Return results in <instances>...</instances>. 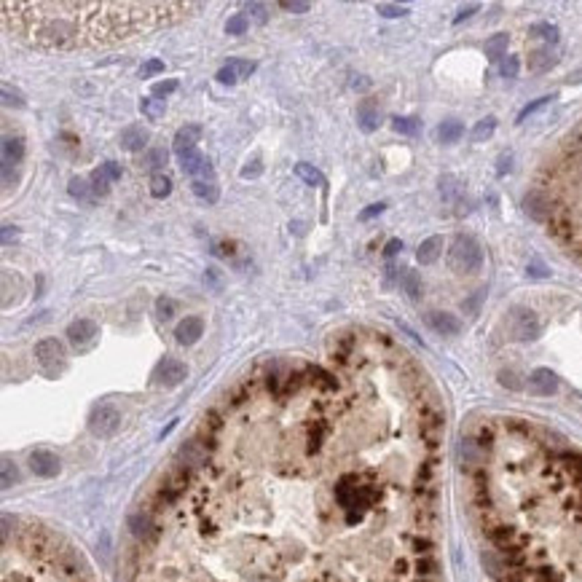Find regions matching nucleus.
<instances>
[{"mask_svg":"<svg viewBox=\"0 0 582 582\" xmlns=\"http://www.w3.org/2000/svg\"><path fill=\"white\" fill-rule=\"evenodd\" d=\"M196 3L143 0H5L3 27L32 49H102L185 19Z\"/></svg>","mask_w":582,"mask_h":582,"instance_id":"nucleus-1","label":"nucleus"},{"mask_svg":"<svg viewBox=\"0 0 582 582\" xmlns=\"http://www.w3.org/2000/svg\"><path fill=\"white\" fill-rule=\"evenodd\" d=\"M448 266L457 274H475L483 266V250L481 242L470 234H459L454 237V242L448 247Z\"/></svg>","mask_w":582,"mask_h":582,"instance_id":"nucleus-2","label":"nucleus"},{"mask_svg":"<svg viewBox=\"0 0 582 582\" xmlns=\"http://www.w3.org/2000/svg\"><path fill=\"white\" fill-rule=\"evenodd\" d=\"M35 363L43 376L49 378H57L62 370H64V363H67V352H64V343L57 341V338H43L35 343Z\"/></svg>","mask_w":582,"mask_h":582,"instance_id":"nucleus-3","label":"nucleus"},{"mask_svg":"<svg viewBox=\"0 0 582 582\" xmlns=\"http://www.w3.org/2000/svg\"><path fill=\"white\" fill-rule=\"evenodd\" d=\"M89 429L97 437H113L121 429V411L110 402L94 405L92 413H89Z\"/></svg>","mask_w":582,"mask_h":582,"instance_id":"nucleus-4","label":"nucleus"},{"mask_svg":"<svg viewBox=\"0 0 582 582\" xmlns=\"http://www.w3.org/2000/svg\"><path fill=\"white\" fill-rule=\"evenodd\" d=\"M548 234H550L553 239L563 242V245H572L577 239V220H574V215H572L569 207L555 204L550 220H548Z\"/></svg>","mask_w":582,"mask_h":582,"instance_id":"nucleus-5","label":"nucleus"},{"mask_svg":"<svg viewBox=\"0 0 582 582\" xmlns=\"http://www.w3.org/2000/svg\"><path fill=\"white\" fill-rule=\"evenodd\" d=\"M188 376V368H185L183 360L178 357H164L158 365L154 368V384L156 387H164V389H172V387H180Z\"/></svg>","mask_w":582,"mask_h":582,"instance_id":"nucleus-6","label":"nucleus"},{"mask_svg":"<svg viewBox=\"0 0 582 582\" xmlns=\"http://www.w3.org/2000/svg\"><path fill=\"white\" fill-rule=\"evenodd\" d=\"M510 333L516 341H534L539 336V319L531 308H513L510 311Z\"/></svg>","mask_w":582,"mask_h":582,"instance_id":"nucleus-7","label":"nucleus"},{"mask_svg":"<svg viewBox=\"0 0 582 582\" xmlns=\"http://www.w3.org/2000/svg\"><path fill=\"white\" fill-rule=\"evenodd\" d=\"M553 210H555V202L545 191H529L523 196V213L529 215L531 220H537V223H548Z\"/></svg>","mask_w":582,"mask_h":582,"instance_id":"nucleus-8","label":"nucleus"},{"mask_svg":"<svg viewBox=\"0 0 582 582\" xmlns=\"http://www.w3.org/2000/svg\"><path fill=\"white\" fill-rule=\"evenodd\" d=\"M178 161H180V169H183L191 180H215L213 164H210V158L204 154L188 151V154L178 156Z\"/></svg>","mask_w":582,"mask_h":582,"instance_id":"nucleus-9","label":"nucleus"},{"mask_svg":"<svg viewBox=\"0 0 582 582\" xmlns=\"http://www.w3.org/2000/svg\"><path fill=\"white\" fill-rule=\"evenodd\" d=\"M97 338H99V325L94 319H75L67 328V341L75 349H89Z\"/></svg>","mask_w":582,"mask_h":582,"instance_id":"nucleus-10","label":"nucleus"},{"mask_svg":"<svg viewBox=\"0 0 582 582\" xmlns=\"http://www.w3.org/2000/svg\"><path fill=\"white\" fill-rule=\"evenodd\" d=\"M252 73H255V62L231 60L228 64H223V67L215 73V78H217V84H223V86H234V84H239L242 78H250Z\"/></svg>","mask_w":582,"mask_h":582,"instance_id":"nucleus-11","label":"nucleus"},{"mask_svg":"<svg viewBox=\"0 0 582 582\" xmlns=\"http://www.w3.org/2000/svg\"><path fill=\"white\" fill-rule=\"evenodd\" d=\"M30 470L38 478H54V475H60L62 464L57 459V454H51L46 448H38V451L30 454Z\"/></svg>","mask_w":582,"mask_h":582,"instance_id":"nucleus-12","label":"nucleus"},{"mask_svg":"<svg viewBox=\"0 0 582 582\" xmlns=\"http://www.w3.org/2000/svg\"><path fill=\"white\" fill-rule=\"evenodd\" d=\"M148 140H151V132L143 123H132V126H126L121 132L119 145H121V151H126V154H140L148 145Z\"/></svg>","mask_w":582,"mask_h":582,"instance_id":"nucleus-13","label":"nucleus"},{"mask_svg":"<svg viewBox=\"0 0 582 582\" xmlns=\"http://www.w3.org/2000/svg\"><path fill=\"white\" fill-rule=\"evenodd\" d=\"M427 325L440 336H459L461 333V319L457 314H448V311H429Z\"/></svg>","mask_w":582,"mask_h":582,"instance_id":"nucleus-14","label":"nucleus"},{"mask_svg":"<svg viewBox=\"0 0 582 582\" xmlns=\"http://www.w3.org/2000/svg\"><path fill=\"white\" fill-rule=\"evenodd\" d=\"M202 140V126L199 123H185L175 132V140H172V151L178 156L188 154V151H196V143Z\"/></svg>","mask_w":582,"mask_h":582,"instance_id":"nucleus-15","label":"nucleus"},{"mask_svg":"<svg viewBox=\"0 0 582 582\" xmlns=\"http://www.w3.org/2000/svg\"><path fill=\"white\" fill-rule=\"evenodd\" d=\"M202 336H204V319L202 317H185L183 322H178V328H175V341L180 346H191Z\"/></svg>","mask_w":582,"mask_h":582,"instance_id":"nucleus-16","label":"nucleus"},{"mask_svg":"<svg viewBox=\"0 0 582 582\" xmlns=\"http://www.w3.org/2000/svg\"><path fill=\"white\" fill-rule=\"evenodd\" d=\"M529 389L534 395H539V398H550V395H555V389H558V378H555L553 370L537 368L529 376Z\"/></svg>","mask_w":582,"mask_h":582,"instance_id":"nucleus-17","label":"nucleus"},{"mask_svg":"<svg viewBox=\"0 0 582 582\" xmlns=\"http://www.w3.org/2000/svg\"><path fill=\"white\" fill-rule=\"evenodd\" d=\"M357 123H360V129L363 132H376L378 129V123H381V108H378V102L376 99H363L360 105H357Z\"/></svg>","mask_w":582,"mask_h":582,"instance_id":"nucleus-18","label":"nucleus"},{"mask_svg":"<svg viewBox=\"0 0 582 582\" xmlns=\"http://www.w3.org/2000/svg\"><path fill=\"white\" fill-rule=\"evenodd\" d=\"M440 252H443V237H429L416 250V260L422 266H429V263H435L440 258Z\"/></svg>","mask_w":582,"mask_h":582,"instance_id":"nucleus-19","label":"nucleus"},{"mask_svg":"<svg viewBox=\"0 0 582 582\" xmlns=\"http://www.w3.org/2000/svg\"><path fill=\"white\" fill-rule=\"evenodd\" d=\"M25 158V140L22 137H3V164H22Z\"/></svg>","mask_w":582,"mask_h":582,"instance_id":"nucleus-20","label":"nucleus"},{"mask_svg":"<svg viewBox=\"0 0 582 582\" xmlns=\"http://www.w3.org/2000/svg\"><path fill=\"white\" fill-rule=\"evenodd\" d=\"M555 62H558V57L553 54L550 49H534L529 54V70L531 73H548Z\"/></svg>","mask_w":582,"mask_h":582,"instance_id":"nucleus-21","label":"nucleus"},{"mask_svg":"<svg viewBox=\"0 0 582 582\" xmlns=\"http://www.w3.org/2000/svg\"><path fill=\"white\" fill-rule=\"evenodd\" d=\"M191 191L207 204H217V199H220V185L215 180H191Z\"/></svg>","mask_w":582,"mask_h":582,"instance_id":"nucleus-22","label":"nucleus"},{"mask_svg":"<svg viewBox=\"0 0 582 582\" xmlns=\"http://www.w3.org/2000/svg\"><path fill=\"white\" fill-rule=\"evenodd\" d=\"M140 113L148 119V121H161L164 119V113H167V105H164V99H158V97H143L140 99Z\"/></svg>","mask_w":582,"mask_h":582,"instance_id":"nucleus-23","label":"nucleus"},{"mask_svg":"<svg viewBox=\"0 0 582 582\" xmlns=\"http://www.w3.org/2000/svg\"><path fill=\"white\" fill-rule=\"evenodd\" d=\"M129 529H132V534H134L137 539L154 537V521H151L148 513H134V516L129 518Z\"/></svg>","mask_w":582,"mask_h":582,"instance_id":"nucleus-24","label":"nucleus"},{"mask_svg":"<svg viewBox=\"0 0 582 582\" xmlns=\"http://www.w3.org/2000/svg\"><path fill=\"white\" fill-rule=\"evenodd\" d=\"M67 191H70V196H75L78 202H86V204H94V202H97L89 178H73L70 185H67Z\"/></svg>","mask_w":582,"mask_h":582,"instance_id":"nucleus-25","label":"nucleus"},{"mask_svg":"<svg viewBox=\"0 0 582 582\" xmlns=\"http://www.w3.org/2000/svg\"><path fill=\"white\" fill-rule=\"evenodd\" d=\"M461 134H464V126L461 121H443L437 126V140L443 145H451V143H459Z\"/></svg>","mask_w":582,"mask_h":582,"instance_id":"nucleus-26","label":"nucleus"},{"mask_svg":"<svg viewBox=\"0 0 582 582\" xmlns=\"http://www.w3.org/2000/svg\"><path fill=\"white\" fill-rule=\"evenodd\" d=\"M494 132H496V119H494V116H486V119H481V121L472 126L470 140H472V143H486Z\"/></svg>","mask_w":582,"mask_h":582,"instance_id":"nucleus-27","label":"nucleus"},{"mask_svg":"<svg viewBox=\"0 0 582 582\" xmlns=\"http://www.w3.org/2000/svg\"><path fill=\"white\" fill-rule=\"evenodd\" d=\"M507 43H510V38L505 35V32H499V35H494V38H489L486 40V57L489 60H505L507 54Z\"/></svg>","mask_w":582,"mask_h":582,"instance_id":"nucleus-28","label":"nucleus"},{"mask_svg":"<svg viewBox=\"0 0 582 582\" xmlns=\"http://www.w3.org/2000/svg\"><path fill=\"white\" fill-rule=\"evenodd\" d=\"M295 175L308 185H317V188H322L325 185V175L317 169V167H311L306 161H301V164H295Z\"/></svg>","mask_w":582,"mask_h":582,"instance_id":"nucleus-29","label":"nucleus"},{"mask_svg":"<svg viewBox=\"0 0 582 582\" xmlns=\"http://www.w3.org/2000/svg\"><path fill=\"white\" fill-rule=\"evenodd\" d=\"M89 183H92L94 196H97V199H102V196H108V193H110V183H113V180L105 175V169H102V167H97L92 175H89Z\"/></svg>","mask_w":582,"mask_h":582,"instance_id":"nucleus-30","label":"nucleus"},{"mask_svg":"<svg viewBox=\"0 0 582 582\" xmlns=\"http://www.w3.org/2000/svg\"><path fill=\"white\" fill-rule=\"evenodd\" d=\"M402 290L408 293V298L411 301H419L422 298V276H419V271H405L402 274Z\"/></svg>","mask_w":582,"mask_h":582,"instance_id":"nucleus-31","label":"nucleus"},{"mask_svg":"<svg viewBox=\"0 0 582 582\" xmlns=\"http://www.w3.org/2000/svg\"><path fill=\"white\" fill-rule=\"evenodd\" d=\"M169 193H172V180H169L167 175L156 172L154 178H151V196H154V199H167Z\"/></svg>","mask_w":582,"mask_h":582,"instance_id":"nucleus-32","label":"nucleus"},{"mask_svg":"<svg viewBox=\"0 0 582 582\" xmlns=\"http://www.w3.org/2000/svg\"><path fill=\"white\" fill-rule=\"evenodd\" d=\"M392 129H395L398 134H419L422 121H419V119H411V116H395V119H392Z\"/></svg>","mask_w":582,"mask_h":582,"instance_id":"nucleus-33","label":"nucleus"},{"mask_svg":"<svg viewBox=\"0 0 582 582\" xmlns=\"http://www.w3.org/2000/svg\"><path fill=\"white\" fill-rule=\"evenodd\" d=\"M529 35L542 38V40H548V43H555V40H558V27L550 25V22H537V25L529 27Z\"/></svg>","mask_w":582,"mask_h":582,"instance_id":"nucleus-34","label":"nucleus"},{"mask_svg":"<svg viewBox=\"0 0 582 582\" xmlns=\"http://www.w3.org/2000/svg\"><path fill=\"white\" fill-rule=\"evenodd\" d=\"M308 376H311V384H317V387H322V389H336L338 384H336V378L328 373V370H322V368H308Z\"/></svg>","mask_w":582,"mask_h":582,"instance_id":"nucleus-35","label":"nucleus"},{"mask_svg":"<svg viewBox=\"0 0 582 582\" xmlns=\"http://www.w3.org/2000/svg\"><path fill=\"white\" fill-rule=\"evenodd\" d=\"M167 158H169V154H167L164 148H151V151L145 154V158H143V167H145V169H161V167L167 164Z\"/></svg>","mask_w":582,"mask_h":582,"instance_id":"nucleus-36","label":"nucleus"},{"mask_svg":"<svg viewBox=\"0 0 582 582\" xmlns=\"http://www.w3.org/2000/svg\"><path fill=\"white\" fill-rule=\"evenodd\" d=\"M553 99H555V94H545V97H539V99H534V102H529V105H526V108H523L521 113H518V123H521V121H526V119H529V116H534V113H537V110H542V108H545V105H550Z\"/></svg>","mask_w":582,"mask_h":582,"instance_id":"nucleus-37","label":"nucleus"},{"mask_svg":"<svg viewBox=\"0 0 582 582\" xmlns=\"http://www.w3.org/2000/svg\"><path fill=\"white\" fill-rule=\"evenodd\" d=\"M247 27H250V16H247V14H234V16L226 22V32H228V35H245Z\"/></svg>","mask_w":582,"mask_h":582,"instance_id":"nucleus-38","label":"nucleus"},{"mask_svg":"<svg viewBox=\"0 0 582 582\" xmlns=\"http://www.w3.org/2000/svg\"><path fill=\"white\" fill-rule=\"evenodd\" d=\"M175 311H178V304L172 301V298H167V295H161V298H156V314H158V319H172L175 317Z\"/></svg>","mask_w":582,"mask_h":582,"instance_id":"nucleus-39","label":"nucleus"},{"mask_svg":"<svg viewBox=\"0 0 582 582\" xmlns=\"http://www.w3.org/2000/svg\"><path fill=\"white\" fill-rule=\"evenodd\" d=\"M376 8H378V14L387 16V19H398V16H405V14H408V8H405V5H398V3H378Z\"/></svg>","mask_w":582,"mask_h":582,"instance_id":"nucleus-40","label":"nucleus"},{"mask_svg":"<svg viewBox=\"0 0 582 582\" xmlns=\"http://www.w3.org/2000/svg\"><path fill=\"white\" fill-rule=\"evenodd\" d=\"M518 70H521V62H518V57H505L502 60V64H499V73L505 75V78H516L518 75Z\"/></svg>","mask_w":582,"mask_h":582,"instance_id":"nucleus-41","label":"nucleus"},{"mask_svg":"<svg viewBox=\"0 0 582 582\" xmlns=\"http://www.w3.org/2000/svg\"><path fill=\"white\" fill-rule=\"evenodd\" d=\"M16 481H19L16 464H11V459H3V489H11Z\"/></svg>","mask_w":582,"mask_h":582,"instance_id":"nucleus-42","label":"nucleus"},{"mask_svg":"<svg viewBox=\"0 0 582 582\" xmlns=\"http://www.w3.org/2000/svg\"><path fill=\"white\" fill-rule=\"evenodd\" d=\"M3 105L5 108H25V99H22V94L19 92H11V86L8 84H3Z\"/></svg>","mask_w":582,"mask_h":582,"instance_id":"nucleus-43","label":"nucleus"},{"mask_svg":"<svg viewBox=\"0 0 582 582\" xmlns=\"http://www.w3.org/2000/svg\"><path fill=\"white\" fill-rule=\"evenodd\" d=\"M279 8L282 11H293V14H306V11H311V3L308 0H282Z\"/></svg>","mask_w":582,"mask_h":582,"instance_id":"nucleus-44","label":"nucleus"},{"mask_svg":"<svg viewBox=\"0 0 582 582\" xmlns=\"http://www.w3.org/2000/svg\"><path fill=\"white\" fill-rule=\"evenodd\" d=\"M260 172H263V164H260V158H252V161H247L245 167H242V178H245V180L260 178Z\"/></svg>","mask_w":582,"mask_h":582,"instance_id":"nucleus-45","label":"nucleus"},{"mask_svg":"<svg viewBox=\"0 0 582 582\" xmlns=\"http://www.w3.org/2000/svg\"><path fill=\"white\" fill-rule=\"evenodd\" d=\"M158 73H164V62L161 60H148L143 62V67H140L143 78H151V75H158Z\"/></svg>","mask_w":582,"mask_h":582,"instance_id":"nucleus-46","label":"nucleus"},{"mask_svg":"<svg viewBox=\"0 0 582 582\" xmlns=\"http://www.w3.org/2000/svg\"><path fill=\"white\" fill-rule=\"evenodd\" d=\"M499 381H502V387H507V389H521V378H518V373H513V370H502V373H499Z\"/></svg>","mask_w":582,"mask_h":582,"instance_id":"nucleus-47","label":"nucleus"},{"mask_svg":"<svg viewBox=\"0 0 582 582\" xmlns=\"http://www.w3.org/2000/svg\"><path fill=\"white\" fill-rule=\"evenodd\" d=\"M387 210V204L384 202H378V204H370V207H365L363 213H360V220H373V217H378V215Z\"/></svg>","mask_w":582,"mask_h":582,"instance_id":"nucleus-48","label":"nucleus"},{"mask_svg":"<svg viewBox=\"0 0 582 582\" xmlns=\"http://www.w3.org/2000/svg\"><path fill=\"white\" fill-rule=\"evenodd\" d=\"M102 169H105V175L116 183V180H121V164H116V161H105L102 164Z\"/></svg>","mask_w":582,"mask_h":582,"instance_id":"nucleus-49","label":"nucleus"},{"mask_svg":"<svg viewBox=\"0 0 582 582\" xmlns=\"http://www.w3.org/2000/svg\"><path fill=\"white\" fill-rule=\"evenodd\" d=\"M483 298H486V290H478V293H475V298H472V301H464V304H461V308H464V311H470V314H475Z\"/></svg>","mask_w":582,"mask_h":582,"instance_id":"nucleus-50","label":"nucleus"},{"mask_svg":"<svg viewBox=\"0 0 582 582\" xmlns=\"http://www.w3.org/2000/svg\"><path fill=\"white\" fill-rule=\"evenodd\" d=\"M175 89H178V81H161V84H154V97H164Z\"/></svg>","mask_w":582,"mask_h":582,"instance_id":"nucleus-51","label":"nucleus"},{"mask_svg":"<svg viewBox=\"0 0 582 582\" xmlns=\"http://www.w3.org/2000/svg\"><path fill=\"white\" fill-rule=\"evenodd\" d=\"M247 11L255 16V22H260V25L266 22V5H263V3H250V5H247Z\"/></svg>","mask_w":582,"mask_h":582,"instance_id":"nucleus-52","label":"nucleus"},{"mask_svg":"<svg viewBox=\"0 0 582 582\" xmlns=\"http://www.w3.org/2000/svg\"><path fill=\"white\" fill-rule=\"evenodd\" d=\"M213 252L217 258H228V255H234V242H217L213 247Z\"/></svg>","mask_w":582,"mask_h":582,"instance_id":"nucleus-53","label":"nucleus"},{"mask_svg":"<svg viewBox=\"0 0 582 582\" xmlns=\"http://www.w3.org/2000/svg\"><path fill=\"white\" fill-rule=\"evenodd\" d=\"M475 11H478V3H472V5H464L459 14H457V19H454V22H457V25H461V22H464V19H470Z\"/></svg>","mask_w":582,"mask_h":582,"instance_id":"nucleus-54","label":"nucleus"},{"mask_svg":"<svg viewBox=\"0 0 582 582\" xmlns=\"http://www.w3.org/2000/svg\"><path fill=\"white\" fill-rule=\"evenodd\" d=\"M400 250H402V242H400V239H389L387 247H384V255H387V258H395Z\"/></svg>","mask_w":582,"mask_h":582,"instance_id":"nucleus-55","label":"nucleus"},{"mask_svg":"<svg viewBox=\"0 0 582 582\" xmlns=\"http://www.w3.org/2000/svg\"><path fill=\"white\" fill-rule=\"evenodd\" d=\"M510 161H513V156L510 154L499 156V167H496V172H499V175H507V172H510Z\"/></svg>","mask_w":582,"mask_h":582,"instance_id":"nucleus-56","label":"nucleus"},{"mask_svg":"<svg viewBox=\"0 0 582 582\" xmlns=\"http://www.w3.org/2000/svg\"><path fill=\"white\" fill-rule=\"evenodd\" d=\"M569 252H572L577 260H582V234H577V239L569 245Z\"/></svg>","mask_w":582,"mask_h":582,"instance_id":"nucleus-57","label":"nucleus"},{"mask_svg":"<svg viewBox=\"0 0 582 582\" xmlns=\"http://www.w3.org/2000/svg\"><path fill=\"white\" fill-rule=\"evenodd\" d=\"M526 271H529V276H548V274H550V271H548L542 263H531Z\"/></svg>","mask_w":582,"mask_h":582,"instance_id":"nucleus-58","label":"nucleus"},{"mask_svg":"<svg viewBox=\"0 0 582 582\" xmlns=\"http://www.w3.org/2000/svg\"><path fill=\"white\" fill-rule=\"evenodd\" d=\"M11 239H16L14 226H3V245H11Z\"/></svg>","mask_w":582,"mask_h":582,"instance_id":"nucleus-59","label":"nucleus"},{"mask_svg":"<svg viewBox=\"0 0 582 582\" xmlns=\"http://www.w3.org/2000/svg\"><path fill=\"white\" fill-rule=\"evenodd\" d=\"M569 81H574V84H577V81H582V73H574V75H572Z\"/></svg>","mask_w":582,"mask_h":582,"instance_id":"nucleus-60","label":"nucleus"}]
</instances>
